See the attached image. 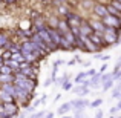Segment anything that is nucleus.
<instances>
[{"instance_id":"nucleus-1","label":"nucleus","mask_w":121,"mask_h":118,"mask_svg":"<svg viewBox=\"0 0 121 118\" xmlns=\"http://www.w3.org/2000/svg\"><path fill=\"white\" fill-rule=\"evenodd\" d=\"M120 35H121L120 29H115V28H106V31H104V34H103V39H104L107 46H113V44L120 43Z\"/></svg>"},{"instance_id":"nucleus-2","label":"nucleus","mask_w":121,"mask_h":118,"mask_svg":"<svg viewBox=\"0 0 121 118\" xmlns=\"http://www.w3.org/2000/svg\"><path fill=\"white\" fill-rule=\"evenodd\" d=\"M65 20H66V23L69 25V29H71V28H80V25L83 22V17L78 15L77 12H74V11H69L68 15L65 17Z\"/></svg>"},{"instance_id":"nucleus-3","label":"nucleus","mask_w":121,"mask_h":118,"mask_svg":"<svg viewBox=\"0 0 121 118\" xmlns=\"http://www.w3.org/2000/svg\"><path fill=\"white\" fill-rule=\"evenodd\" d=\"M37 34H39V37L41 39V41H43V43L48 46V51H49V52H52V51L58 49V48H57L55 44L52 43V40H51V35H49V32H48V28H44V29L39 31Z\"/></svg>"},{"instance_id":"nucleus-4","label":"nucleus","mask_w":121,"mask_h":118,"mask_svg":"<svg viewBox=\"0 0 121 118\" xmlns=\"http://www.w3.org/2000/svg\"><path fill=\"white\" fill-rule=\"evenodd\" d=\"M2 107H3V112H5L6 115H9V118L20 114V107H18V104L15 103V101L14 103H3Z\"/></svg>"},{"instance_id":"nucleus-5","label":"nucleus","mask_w":121,"mask_h":118,"mask_svg":"<svg viewBox=\"0 0 121 118\" xmlns=\"http://www.w3.org/2000/svg\"><path fill=\"white\" fill-rule=\"evenodd\" d=\"M71 103V107L75 110V114H83V109H84L86 106H89V101L86 100V98H78V100H72L69 101Z\"/></svg>"},{"instance_id":"nucleus-6","label":"nucleus","mask_w":121,"mask_h":118,"mask_svg":"<svg viewBox=\"0 0 121 118\" xmlns=\"http://www.w3.org/2000/svg\"><path fill=\"white\" fill-rule=\"evenodd\" d=\"M91 12H92V17H94V18H98V20H101V18H104L107 15L106 6H104V5H100V3H95Z\"/></svg>"},{"instance_id":"nucleus-7","label":"nucleus","mask_w":121,"mask_h":118,"mask_svg":"<svg viewBox=\"0 0 121 118\" xmlns=\"http://www.w3.org/2000/svg\"><path fill=\"white\" fill-rule=\"evenodd\" d=\"M101 22H103V25L106 28H115V29H120L121 31V23L120 20L117 17H113V15H109L107 14L104 18H101Z\"/></svg>"},{"instance_id":"nucleus-8","label":"nucleus","mask_w":121,"mask_h":118,"mask_svg":"<svg viewBox=\"0 0 121 118\" xmlns=\"http://www.w3.org/2000/svg\"><path fill=\"white\" fill-rule=\"evenodd\" d=\"M87 39L91 40L97 48H100V49H103V48H107L106 41H104V39H103V34H100V32H92L91 35L87 37Z\"/></svg>"},{"instance_id":"nucleus-9","label":"nucleus","mask_w":121,"mask_h":118,"mask_svg":"<svg viewBox=\"0 0 121 118\" xmlns=\"http://www.w3.org/2000/svg\"><path fill=\"white\" fill-rule=\"evenodd\" d=\"M87 23H89V26L92 28V31H94V32L104 34V31H106V26H104V25H103V22H101V20H98V18L91 17V18L87 20Z\"/></svg>"},{"instance_id":"nucleus-10","label":"nucleus","mask_w":121,"mask_h":118,"mask_svg":"<svg viewBox=\"0 0 121 118\" xmlns=\"http://www.w3.org/2000/svg\"><path fill=\"white\" fill-rule=\"evenodd\" d=\"M44 28H46V17L40 14L37 18L32 20V32H39V31L44 29Z\"/></svg>"},{"instance_id":"nucleus-11","label":"nucleus","mask_w":121,"mask_h":118,"mask_svg":"<svg viewBox=\"0 0 121 118\" xmlns=\"http://www.w3.org/2000/svg\"><path fill=\"white\" fill-rule=\"evenodd\" d=\"M80 39H86V37H89L94 31H92V28L89 26V23H87V20H84L83 18V22H81V25H80Z\"/></svg>"},{"instance_id":"nucleus-12","label":"nucleus","mask_w":121,"mask_h":118,"mask_svg":"<svg viewBox=\"0 0 121 118\" xmlns=\"http://www.w3.org/2000/svg\"><path fill=\"white\" fill-rule=\"evenodd\" d=\"M11 35H9L8 32H5V31H0V49L6 51V48H8V44L11 43Z\"/></svg>"},{"instance_id":"nucleus-13","label":"nucleus","mask_w":121,"mask_h":118,"mask_svg":"<svg viewBox=\"0 0 121 118\" xmlns=\"http://www.w3.org/2000/svg\"><path fill=\"white\" fill-rule=\"evenodd\" d=\"M58 23H60V17H57V15H49V17L46 18V28L57 29V28H58Z\"/></svg>"},{"instance_id":"nucleus-14","label":"nucleus","mask_w":121,"mask_h":118,"mask_svg":"<svg viewBox=\"0 0 121 118\" xmlns=\"http://www.w3.org/2000/svg\"><path fill=\"white\" fill-rule=\"evenodd\" d=\"M48 32H49V35H51V40H52V43L55 44L57 48H58V44H60V39H61L60 32H58L57 29H51V28H48Z\"/></svg>"},{"instance_id":"nucleus-15","label":"nucleus","mask_w":121,"mask_h":118,"mask_svg":"<svg viewBox=\"0 0 121 118\" xmlns=\"http://www.w3.org/2000/svg\"><path fill=\"white\" fill-rule=\"evenodd\" d=\"M14 97H11V95L9 94H6L5 91H2V89H0V103H14Z\"/></svg>"},{"instance_id":"nucleus-16","label":"nucleus","mask_w":121,"mask_h":118,"mask_svg":"<svg viewBox=\"0 0 121 118\" xmlns=\"http://www.w3.org/2000/svg\"><path fill=\"white\" fill-rule=\"evenodd\" d=\"M95 3H97L95 0H80V8L86 9V11H92Z\"/></svg>"},{"instance_id":"nucleus-17","label":"nucleus","mask_w":121,"mask_h":118,"mask_svg":"<svg viewBox=\"0 0 121 118\" xmlns=\"http://www.w3.org/2000/svg\"><path fill=\"white\" fill-rule=\"evenodd\" d=\"M0 89L5 91L6 94H9L11 97H14V94H15V86L12 84V83H9V84H2V86H0Z\"/></svg>"},{"instance_id":"nucleus-18","label":"nucleus","mask_w":121,"mask_h":118,"mask_svg":"<svg viewBox=\"0 0 121 118\" xmlns=\"http://www.w3.org/2000/svg\"><path fill=\"white\" fill-rule=\"evenodd\" d=\"M60 35H61V37H63V39H65L66 41H68V43H69V44H72V46H74V48H75V37H74V35H72V32H71V29H69V31H68V32H65V34H60Z\"/></svg>"},{"instance_id":"nucleus-19","label":"nucleus","mask_w":121,"mask_h":118,"mask_svg":"<svg viewBox=\"0 0 121 118\" xmlns=\"http://www.w3.org/2000/svg\"><path fill=\"white\" fill-rule=\"evenodd\" d=\"M57 31H58L60 34H65L69 31V25L66 23L65 18H60V23H58V28H57Z\"/></svg>"},{"instance_id":"nucleus-20","label":"nucleus","mask_w":121,"mask_h":118,"mask_svg":"<svg viewBox=\"0 0 121 118\" xmlns=\"http://www.w3.org/2000/svg\"><path fill=\"white\" fill-rule=\"evenodd\" d=\"M71 109H72V107H71V103H65V104H61V106L57 109V114L63 117V115H66V114H68Z\"/></svg>"},{"instance_id":"nucleus-21","label":"nucleus","mask_w":121,"mask_h":118,"mask_svg":"<svg viewBox=\"0 0 121 118\" xmlns=\"http://www.w3.org/2000/svg\"><path fill=\"white\" fill-rule=\"evenodd\" d=\"M14 81V75H0V86L2 84H9Z\"/></svg>"},{"instance_id":"nucleus-22","label":"nucleus","mask_w":121,"mask_h":118,"mask_svg":"<svg viewBox=\"0 0 121 118\" xmlns=\"http://www.w3.org/2000/svg\"><path fill=\"white\" fill-rule=\"evenodd\" d=\"M14 72H12V69L9 68V66L6 65H2L0 66V75H12Z\"/></svg>"},{"instance_id":"nucleus-23","label":"nucleus","mask_w":121,"mask_h":118,"mask_svg":"<svg viewBox=\"0 0 121 118\" xmlns=\"http://www.w3.org/2000/svg\"><path fill=\"white\" fill-rule=\"evenodd\" d=\"M113 84H115V81H113L112 78L107 80L106 83H103V84H101V86H103V92H107L109 89H112V87H113Z\"/></svg>"},{"instance_id":"nucleus-24","label":"nucleus","mask_w":121,"mask_h":118,"mask_svg":"<svg viewBox=\"0 0 121 118\" xmlns=\"http://www.w3.org/2000/svg\"><path fill=\"white\" fill-rule=\"evenodd\" d=\"M75 49H80V51H84V52H86L84 43H83V40L80 39V37H77V39H75Z\"/></svg>"},{"instance_id":"nucleus-25","label":"nucleus","mask_w":121,"mask_h":118,"mask_svg":"<svg viewBox=\"0 0 121 118\" xmlns=\"http://www.w3.org/2000/svg\"><path fill=\"white\" fill-rule=\"evenodd\" d=\"M11 60H14V61H17V63H23V61H25V58H23V55H22V52L12 54V55H11Z\"/></svg>"},{"instance_id":"nucleus-26","label":"nucleus","mask_w":121,"mask_h":118,"mask_svg":"<svg viewBox=\"0 0 121 118\" xmlns=\"http://www.w3.org/2000/svg\"><path fill=\"white\" fill-rule=\"evenodd\" d=\"M54 8H58V6H63V5H68V0H51Z\"/></svg>"},{"instance_id":"nucleus-27","label":"nucleus","mask_w":121,"mask_h":118,"mask_svg":"<svg viewBox=\"0 0 121 118\" xmlns=\"http://www.w3.org/2000/svg\"><path fill=\"white\" fill-rule=\"evenodd\" d=\"M66 81H69V75H68V74H66V75H63V77H60V78H57V80H55V83H57V84H58V86H63V84H65Z\"/></svg>"},{"instance_id":"nucleus-28","label":"nucleus","mask_w":121,"mask_h":118,"mask_svg":"<svg viewBox=\"0 0 121 118\" xmlns=\"http://www.w3.org/2000/svg\"><path fill=\"white\" fill-rule=\"evenodd\" d=\"M86 78H87V72H86V71L84 72H80V74L75 77V83H81L83 80H86Z\"/></svg>"},{"instance_id":"nucleus-29","label":"nucleus","mask_w":121,"mask_h":118,"mask_svg":"<svg viewBox=\"0 0 121 118\" xmlns=\"http://www.w3.org/2000/svg\"><path fill=\"white\" fill-rule=\"evenodd\" d=\"M101 104H103V98H97V100H94L89 106H91V107H100Z\"/></svg>"},{"instance_id":"nucleus-30","label":"nucleus","mask_w":121,"mask_h":118,"mask_svg":"<svg viewBox=\"0 0 121 118\" xmlns=\"http://www.w3.org/2000/svg\"><path fill=\"white\" fill-rule=\"evenodd\" d=\"M110 5H112L118 12H121V3L118 2V0H110Z\"/></svg>"},{"instance_id":"nucleus-31","label":"nucleus","mask_w":121,"mask_h":118,"mask_svg":"<svg viewBox=\"0 0 121 118\" xmlns=\"http://www.w3.org/2000/svg\"><path fill=\"white\" fill-rule=\"evenodd\" d=\"M44 117V112L43 110H40V112H37V114H31L29 118H43Z\"/></svg>"},{"instance_id":"nucleus-32","label":"nucleus","mask_w":121,"mask_h":118,"mask_svg":"<svg viewBox=\"0 0 121 118\" xmlns=\"http://www.w3.org/2000/svg\"><path fill=\"white\" fill-rule=\"evenodd\" d=\"M0 55H2V58H3V60H9L12 54L9 52V51H3V54H0Z\"/></svg>"},{"instance_id":"nucleus-33","label":"nucleus","mask_w":121,"mask_h":118,"mask_svg":"<svg viewBox=\"0 0 121 118\" xmlns=\"http://www.w3.org/2000/svg\"><path fill=\"white\" fill-rule=\"evenodd\" d=\"M71 32H72V35L77 39V37H80V29L78 28H71Z\"/></svg>"},{"instance_id":"nucleus-34","label":"nucleus","mask_w":121,"mask_h":118,"mask_svg":"<svg viewBox=\"0 0 121 118\" xmlns=\"http://www.w3.org/2000/svg\"><path fill=\"white\" fill-rule=\"evenodd\" d=\"M72 86H74V84H72V83H71V81H66V83H65V84H63V86H61V87H63V89H65V91H71V89H72Z\"/></svg>"},{"instance_id":"nucleus-35","label":"nucleus","mask_w":121,"mask_h":118,"mask_svg":"<svg viewBox=\"0 0 121 118\" xmlns=\"http://www.w3.org/2000/svg\"><path fill=\"white\" fill-rule=\"evenodd\" d=\"M63 63H65V61H63L61 58H60V60H55V63H54V68H58V66H61Z\"/></svg>"},{"instance_id":"nucleus-36","label":"nucleus","mask_w":121,"mask_h":118,"mask_svg":"<svg viewBox=\"0 0 121 118\" xmlns=\"http://www.w3.org/2000/svg\"><path fill=\"white\" fill-rule=\"evenodd\" d=\"M95 118H103V110L97 109V112H95Z\"/></svg>"},{"instance_id":"nucleus-37","label":"nucleus","mask_w":121,"mask_h":118,"mask_svg":"<svg viewBox=\"0 0 121 118\" xmlns=\"http://www.w3.org/2000/svg\"><path fill=\"white\" fill-rule=\"evenodd\" d=\"M95 74H97V71H95V69H89V71H87V77H94Z\"/></svg>"},{"instance_id":"nucleus-38","label":"nucleus","mask_w":121,"mask_h":118,"mask_svg":"<svg viewBox=\"0 0 121 118\" xmlns=\"http://www.w3.org/2000/svg\"><path fill=\"white\" fill-rule=\"evenodd\" d=\"M51 83H52V78H46L44 80V86H49Z\"/></svg>"},{"instance_id":"nucleus-39","label":"nucleus","mask_w":121,"mask_h":118,"mask_svg":"<svg viewBox=\"0 0 121 118\" xmlns=\"http://www.w3.org/2000/svg\"><path fill=\"white\" fill-rule=\"evenodd\" d=\"M109 112H110V114H112V115H113V114H117V112H118V109H117V106H113V107H112V109H110V110H109Z\"/></svg>"},{"instance_id":"nucleus-40","label":"nucleus","mask_w":121,"mask_h":118,"mask_svg":"<svg viewBox=\"0 0 121 118\" xmlns=\"http://www.w3.org/2000/svg\"><path fill=\"white\" fill-rule=\"evenodd\" d=\"M39 104H41V101H40V100H35V101L32 103V107H37Z\"/></svg>"},{"instance_id":"nucleus-41","label":"nucleus","mask_w":121,"mask_h":118,"mask_svg":"<svg viewBox=\"0 0 121 118\" xmlns=\"http://www.w3.org/2000/svg\"><path fill=\"white\" fill-rule=\"evenodd\" d=\"M74 118H87L86 115H83V114H75V117Z\"/></svg>"},{"instance_id":"nucleus-42","label":"nucleus","mask_w":121,"mask_h":118,"mask_svg":"<svg viewBox=\"0 0 121 118\" xmlns=\"http://www.w3.org/2000/svg\"><path fill=\"white\" fill-rule=\"evenodd\" d=\"M106 68H107V65H103V66H101V69H100V74H103V72L106 71Z\"/></svg>"},{"instance_id":"nucleus-43","label":"nucleus","mask_w":121,"mask_h":118,"mask_svg":"<svg viewBox=\"0 0 121 118\" xmlns=\"http://www.w3.org/2000/svg\"><path fill=\"white\" fill-rule=\"evenodd\" d=\"M75 63H77V61H75V58H74V60H69V61H68V65H69V66H74Z\"/></svg>"},{"instance_id":"nucleus-44","label":"nucleus","mask_w":121,"mask_h":118,"mask_svg":"<svg viewBox=\"0 0 121 118\" xmlns=\"http://www.w3.org/2000/svg\"><path fill=\"white\" fill-rule=\"evenodd\" d=\"M81 65H83V66H84V68H87V66H91V61H83V63H81Z\"/></svg>"},{"instance_id":"nucleus-45","label":"nucleus","mask_w":121,"mask_h":118,"mask_svg":"<svg viewBox=\"0 0 121 118\" xmlns=\"http://www.w3.org/2000/svg\"><path fill=\"white\" fill-rule=\"evenodd\" d=\"M44 117H46V118H54V114H52V112H49V114H46Z\"/></svg>"},{"instance_id":"nucleus-46","label":"nucleus","mask_w":121,"mask_h":118,"mask_svg":"<svg viewBox=\"0 0 121 118\" xmlns=\"http://www.w3.org/2000/svg\"><path fill=\"white\" fill-rule=\"evenodd\" d=\"M115 87H117V89H121V78L118 80V83H117V86H115Z\"/></svg>"},{"instance_id":"nucleus-47","label":"nucleus","mask_w":121,"mask_h":118,"mask_svg":"<svg viewBox=\"0 0 121 118\" xmlns=\"http://www.w3.org/2000/svg\"><path fill=\"white\" fill-rule=\"evenodd\" d=\"M117 109L121 110V98H120V101H118V104H117Z\"/></svg>"},{"instance_id":"nucleus-48","label":"nucleus","mask_w":121,"mask_h":118,"mask_svg":"<svg viewBox=\"0 0 121 118\" xmlns=\"http://www.w3.org/2000/svg\"><path fill=\"white\" fill-rule=\"evenodd\" d=\"M3 61H5V60H3V58H2V55H0V66L3 65Z\"/></svg>"},{"instance_id":"nucleus-49","label":"nucleus","mask_w":121,"mask_h":118,"mask_svg":"<svg viewBox=\"0 0 121 118\" xmlns=\"http://www.w3.org/2000/svg\"><path fill=\"white\" fill-rule=\"evenodd\" d=\"M63 118H74V117H68V115H63Z\"/></svg>"},{"instance_id":"nucleus-50","label":"nucleus","mask_w":121,"mask_h":118,"mask_svg":"<svg viewBox=\"0 0 121 118\" xmlns=\"http://www.w3.org/2000/svg\"><path fill=\"white\" fill-rule=\"evenodd\" d=\"M118 20H120V23H121V15H120V17H118Z\"/></svg>"},{"instance_id":"nucleus-51","label":"nucleus","mask_w":121,"mask_h":118,"mask_svg":"<svg viewBox=\"0 0 121 118\" xmlns=\"http://www.w3.org/2000/svg\"><path fill=\"white\" fill-rule=\"evenodd\" d=\"M109 118H117V117H113V115H110V117H109Z\"/></svg>"},{"instance_id":"nucleus-52","label":"nucleus","mask_w":121,"mask_h":118,"mask_svg":"<svg viewBox=\"0 0 121 118\" xmlns=\"http://www.w3.org/2000/svg\"><path fill=\"white\" fill-rule=\"evenodd\" d=\"M118 2H120V3H121V0H118Z\"/></svg>"},{"instance_id":"nucleus-53","label":"nucleus","mask_w":121,"mask_h":118,"mask_svg":"<svg viewBox=\"0 0 121 118\" xmlns=\"http://www.w3.org/2000/svg\"><path fill=\"white\" fill-rule=\"evenodd\" d=\"M117 118H121V117H117Z\"/></svg>"},{"instance_id":"nucleus-54","label":"nucleus","mask_w":121,"mask_h":118,"mask_svg":"<svg viewBox=\"0 0 121 118\" xmlns=\"http://www.w3.org/2000/svg\"><path fill=\"white\" fill-rule=\"evenodd\" d=\"M0 31H2V29H0Z\"/></svg>"}]
</instances>
